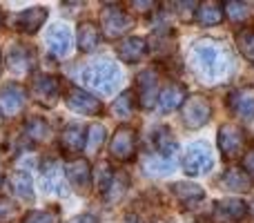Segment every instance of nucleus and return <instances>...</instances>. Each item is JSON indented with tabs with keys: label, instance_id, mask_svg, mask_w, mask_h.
Wrapping results in <instances>:
<instances>
[{
	"label": "nucleus",
	"instance_id": "obj_11",
	"mask_svg": "<svg viewBox=\"0 0 254 223\" xmlns=\"http://www.w3.org/2000/svg\"><path fill=\"white\" fill-rule=\"evenodd\" d=\"M158 72L156 70H143L138 76H136V94L140 107L143 110H149L154 107V103L158 101Z\"/></svg>",
	"mask_w": 254,
	"mask_h": 223
},
{
	"label": "nucleus",
	"instance_id": "obj_6",
	"mask_svg": "<svg viewBox=\"0 0 254 223\" xmlns=\"http://www.w3.org/2000/svg\"><path fill=\"white\" fill-rule=\"evenodd\" d=\"M243 145H246V134L239 125L225 123V125L219 127V149L225 161H234V158L241 156Z\"/></svg>",
	"mask_w": 254,
	"mask_h": 223
},
{
	"label": "nucleus",
	"instance_id": "obj_5",
	"mask_svg": "<svg viewBox=\"0 0 254 223\" xmlns=\"http://www.w3.org/2000/svg\"><path fill=\"white\" fill-rule=\"evenodd\" d=\"M212 165H214V156H212L210 145L203 143V141H196V143L188 145L185 156H183L185 174H190V176L205 174V172L212 170Z\"/></svg>",
	"mask_w": 254,
	"mask_h": 223
},
{
	"label": "nucleus",
	"instance_id": "obj_21",
	"mask_svg": "<svg viewBox=\"0 0 254 223\" xmlns=\"http://www.w3.org/2000/svg\"><path fill=\"white\" fill-rule=\"evenodd\" d=\"M47 47H49V52H52L54 56H58V58L67 56L69 49H71V31H69V27L54 25L52 29L47 31Z\"/></svg>",
	"mask_w": 254,
	"mask_h": 223
},
{
	"label": "nucleus",
	"instance_id": "obj_27",
	"mask_svg": "<svg viewBox=\"0 0 254 223\" xmlns=\"http://www.w3.org/2000/svg\"><path fill=\"white\" fill-rule=\"evenodd\" d=\"M25 134H27V139L34 141V143H43V141H47L49 139V125H47V121H45L43 116L27 118Z\"/></svg>",
	"mask_w": 254,
	"mask_h": 223
},
{
	"label": "nucleus",
	"instance_id": "obj_33",
	"mask_svg": "<svg viewBox=\"0 0 254 223\" xmlns=\"http://www.w3.org/2000/svg\"><path fill=\"white\" fill-rule=\"evenodd\" d=\"M223 7V16H228L232 22H243L248 16H250V4L248 2H239V0H230V2L221 4Z\"/></svg>",
	"mask_w": 254,
	"mask_h": 223
},
{
	"label": "nucleus",
	"instance_id": "obj_39",
	"mask_svg": "<svg viewBox=\"0 0 254 223\" xmlns=\"http://www.w3.org/2000/svg\"><path fill=\"white\" fill-rule=\"evenodd\" d=\"M243 172L250 176V181H254V148L243 154Z\"/></svg>",
	"mask_w": 254,
	"mask_h": 223
},
{
	"label": "nucleus",
	"instance_id": "obj_28",
	"mask_svg": "<svg viewBox=\"0 0 254 223\" xmlns=\"http://www.w3.org/2000/svg\"><path fill=\"white\" fill-rule=\"evenodd\" d=\"M9 181H11L13 192H16L22 201H34V188H31V179H29V174H27V172L16 170Z\"/></svg>",
	"mask_w": 254,
	"mask_h": 223
},
{
	"label": "nucleus",
	"instance_id": "obj_44",
	"mask_svg": "<svg viewBox=\"0 0 254 223\" xmlns=\"http://www.w3.org/2000/svg\"><path fill=\"white\" fill-rule=\"evenodd\" d=\"M0 25H2V11H0Z\"/></svg>",
	"mask_w": 254,
	"mask_h": 223
},
{
	"label": "nucleus",
	"instance_id": "obj_19",
	"mask_svg": "<svg viewBox=\"0 0 254 223\" xmlns=\"http://www.w3.org/2000/svg\"><path fill=\"white\" fill-rule=\"evenodd\" d=\"M65 176L76 190H87L92 183V170L89 163L80 156H74L65 163Z\"/></svg>",
	"mask_w": 254,
	"mask_h": 223
},
{
	"label": "nucleus",
	"instance_id": "obj_18",
	"mask_svg": "<svg viewBox=\"0 0 254 223\" xmlns=\"http://www.w3.org/2000/svg\"><path fill=\"white\" fill-rule=\"evenodd\" d=\"M149 141H152V145H154L156 156H161V158H174L176 149H179V143H176L174 134H172V130L165 125L154 127V130L149 132Z\"/></svg>",
	"mask_w": 254,
	"mask_h": 223
},
{
	"label": "nucleus",
	"instance_id": "obj_3",
	"mask_svg": "<svg viewBox=\"0 0 254 223\" xmlns=\"http://www.w3.org/2000/svg\"><path fill=\"white\" fill-rule=\"evenodd\" d=\"M61 89H63V80L52 74H36L29 85L31 98L38 105H45V107L56 105L58 98H61Z\"/></svg>",
	"mask_w": 254,
	"mask_h": 223
},
{
	"label": "nucleus",
	"instance_id": "obj_31",
	"mask_svg": "<svg viewBox=\"0 0 254 223\" xmlns=\"http://www.w3.org/2000/svg\"><path fill=\"white\" fill-rule=\"evenodd\" d=\"M134 98H136L134 92H123L114 103H112V114L123 118V121L131 118V114H134V103H136Z\"/></svg>",
	"mask_w": 254,
	"mask_h": 223
},
{
	"label": "nucleus",
	"instance_id": "obj_36",
	"mask_svg": "<svg viewBox=\"0 0 254 223\" xmlns=\"http://www.w3.org/2000/svg\"><path fill=\"white\" fill-rule=\"evenodd\" d=\"M112 179H114V170L110 167V163H98V167H96V190L98 192L105 194Z\"/></svg>",
	"mask_w": 254,
	"mask_h": 223
},
{
	"label": "nucleus",
	"instance_id": "obj_16",
	"mask_svg": "<svg viewBox=\"0 0 254 223\" xmlns=\"http://www.w3.org/2000/svg\"><path fill=\"white\" fill-rule=\"evenodd\" d=\"M40 174H43V185L49 194H65V183H63V163L58 158H45L40 165Z\"/></svg>",
	"mask_w": 254,
	"mask_h": 223
},
{
	"label": "nucleus",
	"instance_id": "obj_34",
	"mask_svg": "<svg viewBox=\"0 0 254 223\" xmlns=\"http://www.w3.org/2000/svg\"><path fill=\"white\" fill-rule=\"evenodd\" d=\"M61 212L58 208H47V210H29L22 217V223H58Z\"/></svg>",
	"mask_w": 254,
	"mask_h": 223
},
{
	"label": "nucleus",
	"instance_id": "obj_38",
	"mask_svg": "<svg viewBox=\"0 0 254 223\" xmlns=\"http://www.w3.org/2000/svg\"><path fill=\"white\" fill-rule=\"evenodd\" d=\"M176 7H179V16L181 20H194V16H196V2H176Z\"/></svg>",
	"mask_w": 254,
	"mask_h": 223
},
{
	"label": "nucleus",
	"instance_id": "obj_12",
	"mask_svg": "<svg viewBox=\"0 0 254 223\" xmlns=\"http://www.w3.org/2000/svg\"><path fill=\"white\" fill-rule=\"evenodd\" d=\"M7 65L13 74L25 76L36 67V52L22 43H16L7 54Z\"/></svg>",
	"mask_w": 254,
	"mask_h": 223
},
{
	"label": "nucleus",
	"instance_id": "obj_4",
	"mask_svg": "<svg viewBox=\"0 0 254 223\" xmlns=\"http://www.w3.org/2000/svg\"><path fill=\"white\" fill-rule=\"evenodd\" d=\"M131 27V16L121 4H105L101 9V29L110 40H116Z\"/></svg>",
	"mask_w": 254,
	"mask_h": 223
},
{
	"label": "nucleus",
	"instance_id": "obj_20",
	"mask_svg": "<svg viewBox=\"0 0 254 223\" xmlns=\"http://www.w3.org/2000/svg\"><path fill=\"white\" fill-rule=\"evenodd\" d=\"M147 54V43L140 36H129L116 45V56L123 63H138Z\"/></svg>",
	"mask_w": 254,
	"mask_h": 223
},
{
	"label": "nucleus",
	"instance_id": "obj_7",
	"mask_svg": "<svg viewBox=\"0 0 254 223\" xmlns=\"http://www.w3.org/2000/svg\"><path fill=\"white\" fill-rule=\"evenodd\" d=\"M136 152V132L129 125H121L110 141V156L119 163H127Z\"/></svg>",
	"mask_w": 254,
	"mask_h": 223
},
{
	"label": "nucleus",
	"instance_id": "obj_25",
	"mask_svg": "<svg viewBox=\"0 0 254 223\" xmlns=\"http://www.w3.org/2000/svg\"><path fill=\"white\" fill-rule=\"evenodd\" d=\"M221 185L225 190H232V192H248L252 188V181L241 167H230L221 176Z\"/></svg>",
	"mask_w": 254,
	"mask_h": 223
},
{
	"label": "nucleus",
	"instance_id": "obj_26",
	"mask_svg": "<svg viewBox=\"0 0 254 223\" xmlns=\"http://www.w3.org/2000/svg\"><path fill=\"white\" fill-rule=\"evenodd\" d=\"M196 20L203 27H216L223 22V7L219 2H203L196 9Z\"/></svg>",
	"mask_w": 254,
	"mask_h": 223
},
{
	"label": "nucleus",
	"instance_id": "obj_40",
	"mask_svg": "<svg viewBox=\"0 0 254 223\" xmlns=\"http://www.w3.org/2000/svg\"><path fill=\"white\" fill-rule=\"evenodd\" d=\"M134 7H136V11L147 13V11H154V9H156V2H131V9Z\"/></svg>",
	"mask_w": 254,
	"mask_h": 223
},
{
	"label": "nucleus",
	"instance_id": "obj_10",
	"mask_svg": "<svg viewBox=\"0 0 254 223\" xmlns=\"http://www.w3.org/2000/svg\"><path fill=\"white\" fill-rule=\"evenodd\" d=\"M248 215V203L241 199H221L212 208V223H239Z\"/></svg>",
	"mask_w": 254,
	"mask_h": 223
},
{
	"label": "nucleus",
	"instance_id": "obj_35",
	"mask_svg": "<svg viewBox=\"0 0 254 223\" xmlns=\"http://www.w3.org/2000/svg\"><path fill=\"white\" fill-rule=\"evenodd\" d=\"M237 45L239 52L248 58V61H254V27H246L237 34Z\"/></svg>",
	"mask_w": 254,
	"mask_h": 223
},
{
	"label": "nucleus",
	"instance_id": "obj_24",
	"mask_svg": "<svg viewBox=\"0 0 254 223\" xmlns=\"http://www.w3.org/2000/svg\"><path fill=\"white\" fill-rule=\"evenodd\" d=\"M101 43V27L92 20H85L78 25V49L83 54H89Z\"/></svg>",
	"mask_w": 254,
	"mask_h": 223
},
{
	"label": "nucleus",
	"instance_id": "obj_1",
	"mask_svg": "<svg viewBox=\"0 0 254 223\" xmlns=\"http://www.w3.org/2000/svg\"><path fill=\"white\" fill-rule=\"evenodd\" d=\"M192 67L203 80L216 83L230 72V54L214 40H198L192 47Z\"/></svg>",
	"mask_w": 254,
	"mask_h": 223
},
{
	"label": "nucleus",
	"instance_id": "obj_37",
	"mask_svg": "<svg viewBox=\"0 0 254 223\" xmlns=\"http://www.w3.org/2000/svg\"><path fill=\"white\" fill-rule=\"evenodd\" d=\"M16 215V206L9 201V197H0V223H9Z\"/></svg>",
	"mask_w": 254,
	"mask_h": 223
},
{
	"label": "nucleus",
	"instance_id": "obj_29",
	"mask_svg": "<svg viewBox=\"0 0 254 223\" xmlns=\"http://www.w3.org/2000/svg\"><path fill=\"white\" fill-rule=\"evenodd\" d=\"M127 188H129V176H127L125 172H114V179H112L110 188H107V192L103 194V197H105L107 203L121 201V197L127 192Z\"/></svg>",
	"mask_w": 254,
	"mask_h": 223
},
{
	"label": "nucleus",
	"instance_id": "obj_32",
	"mask_svg": "<svg viewBox=\"0 0 254 223\" xmlns=\"http://www.w3.org/2000/svg\"><path fill=\"white\" fill-rule=\"evenodd\" d=\"M143 167L149 172V174H156V176H165L174 172V161L172 158H161V156H152V158H145Z\"/></svg>",
	"mask_w": 254,
	"mask_h": 223
},
{
	"label": "nucleus",
	"instance_id": "obj_13",
	"mask_svg": "<svg viewBox=\"0 0 254 223\" xmlns=\"http://www.w3.org/2000/svg\"><path fill=\"white\" fill-rule=\"evenodd\" d=\"M228 105L239 118L252 121L254 118V87L252 85H241V87H237L230 94Z\"/></svg>",
	"mask_w": 254,
	"mask_h": 223
},
{
	"label": "nucleus",
	"instance_id": "obj_23",
	"mask_svg": "<svg viewBox=\"0 0 254 223\" xmlns=\"http://www.w3.org/2000/svg\"><path fill=\"white\" fill-rule=\"evenodd\" d=\"M172 194H174L181 206H185V208H196L198 203L205 199L203 188H198V185H194V183H183V181L172 185Z\"/></svg>",
	"mask_w": 254,
	"mask_h": 223
},
{
	"label": "nucleus",
	"instance_id": "obj_8",
	"mask_svg": "<svg viewBox=\"0 0 254 223\" xmlns=\"http://www.w3.org/2000/svg\"><path fill=\"white\" fill-rule=\"evenodd\" d=\"M65 103L71 112L76 114H85V116H98L103 112V103L101 98H96L94 94L85 92L80 87H67V94H65Z\"/></svg>",
	"mask_w": 254,
	"mask_h": 223
},
{
	"label": "nucleus",
	"instance_id": "obj_9",
	"mask_svg": "<svg viewBox=\"0 0 254 223\" xmlns=\"http://www.w3.org/2000/svg\"><path fill=\"white\" fill-rule=\"evenodd\" d=\"M212 118V103L205 96H192L183 103V123L190 130H198Z\"/></svg>",
	"mask_w": 254,
	"mask_h": 223
},
{
	"label": "nucleus",
	"instance_id": "obj_45",
	"mask_svg": "<svg viewBox=\"0 0 254 223\" xmlns=\"http://www.w3.org/2000/svg\"><path fill=\"white\" fill-rule=\"evenodd\" d=\"M0 121H2V116H0Z\"/></svg>",
	"mask_w": 254,
	"mask_h": 223
},
{
	"label": "nucleus",
	"instance_id": "obj_15",
	"mask_svg": "<svg viewBox=\"0 0 254 223\" xmlns=\"http://www.w3.org/2000/svg\"><path fill=\"white\" fill-rule=\"evenodd\" d=\"M27 101V89L18 83H9L0 87V112L7 114V116H13L25 107Z\"/></svg>",
	"mask_w": 254,
	"mask_h": 223
},
{
	"label": "nucleus",
	"instance_id": "obj_2",
	"mask_svg": "<svg viewBox=\"0 0 254 223\" xmlns=\"http://www.w3.org/2000/svg\"><path fill=\"white\" fill-rule=\"evenodd\" d=\"M80 83L103 96H110L121 83V70L112 61H96L80 72Z\"/></svg>",
	"mask_w": 254,
	"mask_h": 223
},
{
	"label": "nucleus",
	"instance_id": "obj_17",
	"mask_svg": "<svg viewBox=\"0 0 254 223\" xmlns=\"http://www.w3.org/2000/svg\"><path fill=\"white\" fill-rule=\"evenodd\" d=\"M47 20V9L45 7H31L27 11H20L13 16V29H18L20 34H36Z\"/></svg>",
	"mask_w": 254,
	"mask_h": 223
},
{
	"label": "nucleus",
	"instance_id": "obj_41",
	"mask_svg": "<svg viewBox=\"0 0 254 223\" xmlns=\"http://www.w3.org/2000/svg\"><path fill=\"white\" fill-rule=\"evenodd\" d=\"M71 223H98V221L94 219L92 215H83V217H76V219L71 221Z\"/></svg>",
	"mask_w": 254,
	"mask_h": 223
},
{
	"label": "nucleus",
	"instance_id": "obj_43",
	"mask_svg": "<svg viewBox=\"0 0 254 223\" xmlns=\"http://www.w3.org/2000/svg\"><path fill=\"white\" fill-rule=\"evenodd\" d=\"M127 223H140V221H136V219H127Z\"/></svg>",
	"mask_w": 254,
	"mask_h": 223
},
{
	"label": "nucleus",
	"instance_id": "obj_30",
	"mask_svg": "<svg viewBox=\"0 0 254 223\" xmlns=\"http://www.w3.org/2000/svg\"><path fill=\"white\" fill-rule=\"evenodd\" d=\"M105 139H107L105 125H103V123H92V125L87 127V141H85V149H87L89 154H96L98 149L103 148Z\"/></svg>",
	"mask_w": 254,
	"mask_h": 223
},
{
	"label": "nucleus",
	"instance_id": "obj_22",
	"mask_svg": "<svg viewBox=\"0 0 254 223\" xmlns=\"http://www.w3.org/2000/svg\"><path fill=\"white\" fill-rule=\"evenodd\" d=\"M188 101V87L183 83H170L161 94H158V105L163 112H172L176 107H183Z\"/></svg>",
	"mask_w": 254,
	"mask_h": 223
},
{
	"label": "nucleus",
	"instance_id": "obj_14",
	"mask_svg": "<svg viewBox=\"0 0 254 223\" xmlns=\"http://www.w3.org/2000/svg\"><path fill=\"white\" fill-rule=\"evenodd\" d=\"M87 141V127H83L80 123H67L61 132V149L67 156H76L80 154V149L85 148Z\"/></svg>",
	"mask_w": 254,
	"mask_h": 223
},
{
	"label": "nucleus",
	"instance_id": "obj_42",
	"mask_svg": "<svg viewBox=\"0 0 254 223\" xmlns=\"http://www.w3.org/2000/svg\"><path fill=\"white\" fill-rule=\"evenodd\" d=\"M0 74H2V54H0Z\"/></svg>",
	"mask_w": 254,
	"mask_h": 223
}]
</instances>
